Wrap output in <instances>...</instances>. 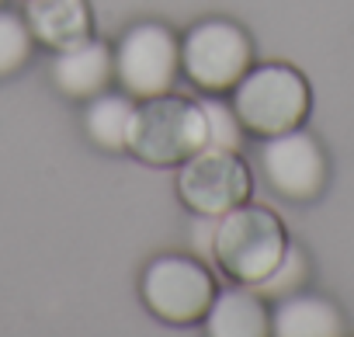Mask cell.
<instances>
[{
    "label": "cell",
    "mask_w": 354,
    "mask_h": 337,
    "mask_svg": "<svg viewBox=\"0 0 354 337\" xmlns=\"http://www.w3.org/2000/svg\"><path fill=\"white\" fill-rule=\"evenodd\" d=\"M0 4H4V0H0Z\"/></svg>",
    "instance_id": "cell-18"
},
{
    "label": "cell",
    "mask_w": 354,
    "mask_h": 337,
    "mask_svg": "<svg viewBox=\"0 0 354 337\" xmlns=\"http://www.w3.org/2000/svg\"><path fill=\"white\" fill-rule=\"evenodd\" d=\"M261 171L281 199L313 202L326 188V153H323L319 139L299 125V129L264 139Z\"/></svg>",
    "instance_id": "cell-8"
},
{
    "label": "cell",
    "mask_w": 354,
    "mask_h": 337,
    "mask_svg": "<svg viewBox=\"0 0 354 337\" xmlns=\"http://www.w3.org/2000/svg\"><path fill=\"white\" fill-rule=\"evenodd\" d=\"M205 143V115L198 101L177 98L170 91L136 101L125 146V153L136 160L149 167H181Z\"/></svg>",
    "instance_id": "cell-1"
},
{
    "label": "cell",
    "mask_w": 354,
    "mask_h": 337,
    "mask_svg": "<svg viewBox=\"0 0 354 337\" xmlns=\"http://www.w3.org/2000/svg\"><path fill=\"white\" fill-rule=\"evenodd\" d=\"M49 80L53 87L70 98V101H87L101 91L111 87L115 80V53L108 42H97L94 35L70 46V49H59L49 63Z\"/></svg>",
    "instance_id": "cell-9"
},
{
    "label": "cell",
    "mask_w": 354,
    "mask_h": 337,
    "mask_svg": "<svg viewBox=\"0 0 354 337\" xmlns=\"http://www.w3.org/2000/svg\"><path fill=\"white\" fill-rule=\"evenodd\" d=\"M32 49H35V39L25 15L0 8V80L18 73L32 60Z\"/></svg>",
    "instance_id": "cell-14"
},
{
    "label": "cell",
    "mask_w": 354,
    "mask_h": 337,
    "mask_svg": "<svg viewBox=\"0 0 354 337\" xmlns=\"http://www.w3.org/2000/svg\"><path fill=\"white\" fill-rule=\"evenodd\" d=\"M285 251H288V233L271 209L240 202L236 209L219 216L212 264H219L223 275H230L233 282L261 285L278 268Z\"/></svg>",
    "instance_id": "cell-2"
},
{
    "label": "cell",
    "mask_w": 354,
    "mask_h": 337,
    "mask_svg": "<svg viewBox=\"0 0 354 337\" xmlns=\"http://www.w3.org/2000/svg\"><path fill=\"white\" fill-rule=\"evenodd\" d=\"M216 226H219V216H198V212H195V219H192V247H195V254H198L205 264H212Z\"/></svg>",
    "instance_id": "cell-17"
},
{
    "label": "cell",
    "mask_w": 354,
    "mask_h": 337,
    "mask_svg": "<svg viewBox=\"0 0 354 337\" xmlns=\"http://www.w3.org/2000/svg\"><path fill=\"white\" fill-rule=\"evenodd\" d=\"M132 111H136V98L132 94H111L101 91L94 98L84 101V132L97 149L108 153H125L129 146V125H132Z\"/></svg>",
    "instance_id": "cell-13"
},
{
    "label": "cell",
    "mask_w": 354,
    "mask_h": 337,
    "mask_svg": "<svg viewBox=\"0 0 354 337\" xmlns=\"http://www.w3.org/2000/svg\"><path fill=\"white\" fill-rule=\"evenodd\" d=\"M202 104V115H205V146H219V149H236L243 146V136L247 129L240 125L233 104H226L223 98H198Z\"/></svg>",
    "instance_id": "cell-15"
},
{
    "label": "cell",
    "mask_w": 354,
    "mask_h": 337,
    "mask_svg": "<svg viewBox=\"0 0 354 337\" xmlns=\"http://www.w3.org/2000/svg\"><path fill=\"white\" fill-rule=\"evenodd\" d=\"M233 111L250 136H278L299 129L309 118L313 91L309 80L288 63H261L250 66L233 87Z\"/></svg>",
    "instance_id": "cell-3"
},
{
    "label": "cell",
    "mask_w": 354,
    "mask_h": 337,
    "mask_svg": "<svg viewBox=\"0 0 354 337\" xmlns=\"http://www.w3.org/2000/svg\"><path fill=\"white\" fill-rule=\"evenodd\" d=\"M254 66V39L230 18L195 21L181 35V70L205 94H223Z\"/></svg>",
    "instance_id": "cell-5"
},
{
    "label": "cell",
    "mask_w": 354,
    "mask_h": 337,
    "mask_svg": "<svg viewBox=\"0 0 354 337\" xmlns=\"http://www.w3.org/2000/svg\"><path fill=\"white\" fill-rule=\"evenodd\" d=\"M216 292V278L198 254H160L139 275L142 306L174 327L205 320Z\"/></svg>",
    "instance_id": "cell-4"
},
{
    "label": "cell",
    "mask_w": 354,
    "mask_h": 337,
    "mask_svg": "<svg viewBox=\"0 0 354 337\" xmlns=\"http://www.w3.org/2000/svg\"><path fill=\"white\" fill-rule=\"evenodd\" d=\"M271 334H278V337H337V334H344V316L330 299L299 289V292L274 299Z\"/></svg>",
    "instance_id": "cell-12"
},
{
    "label": "cell",
    "mask_w": 354,
    "mask_h": 337,
    "mask_svg": "<svg viewBox=\"0 0 354 337\" xmlns=\"http://www.w3.org/2000/svg\"><path fill=\"white\" fill-rule=\"evenodd\" d=\"M115 80L132 98L167 94L181 70V39L163 21H139L115 42Z\"/></svg>",
    "instance_id": "cell-6"
},
{
    "label": "cell",
    "mask_w": 354,
    "mask_h": 337,
    "mask_svg": "<svg viewBox=\"0 0 354 337\" xmlns=\"http://www.w3.org/2000/svg\"><path fill=\"white\" fill-rule=\"evenodd\" d=\"M250 188V167L236 149L202 146L177 171V199L192 209V216H223L247 202Z\"/></svg>",
    "instance_id": "cell-7"
},
{
    "label": "cell",
    "mask_w": 354,
    "mask_h": 337,
    "mask_svg": "<svg viewBox=\"0 0 354 337\" xmlns=\"http://www.w3.org/2000/svg\"><path fill=\"white\" fill-rule=\"evenodd\" d=\"M21 15L32 28V39L53 53L94 35V15L87 0H28Z\"/></svg>",
    "instance_id": "cell-10"
},
{
    "label": "cell",
    "mask_w": 354,
    "mask_h": 337,
    "mask_svg": "<svg viewBox=\"0 0 354 337\" xmlns=\"http://www.w3.org/2000/svg\"><path fill=\"white\" fill-rule=\"evenodd\" d=\"M202 323L209 337H264L271 334V309L254 285L236 282V289L216 292Z\"/></svg>",
    "instance_id": "cell-11"
},
{
    "label": "cell",
    "mask_w": 354,
    "mask_h": 337,
    "mask_svg": "<svg viewBox=\"0 0 354 337\" xmlns=\"http://www.w3.org/2000/svg\"><path fill=\"white\" fill-rule=\"evenodd\" d=\"M306 278H309V257L302 254V247H295V244H288V251H285V257L278 261V268L261 282V285H254L264 299H281V295H288V292H299L302 285H306Z\"/></svg>",
    "instance_id": "cell-16"
}]
</instances>
